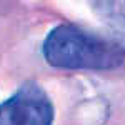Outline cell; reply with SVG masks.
Listing matches in <instances>:
<instances>
[{
    "instance_id": "3957f363",
    "label": "cell",
    "mask_w": 125,
    "mask_h": 125,
    "mask_svg": "<svg viewBox=\"0 0 125 125\" xmlns=\"http://www.w3.org/2000/svg\"><path fill=\"white\" fill-rule=\"evenodd\" d=\"M98 17L112 29L115 37L125 43V2H94Z\"/></svg>"
},
{
    "instance_id": "6da1fadb",
    "label": "cell",
    "mask_w": 125,
    "mask_h": 125,
    "mask_svg": "<svg viewBox=\"0 0 125 125\" xmlns=\"http://www.w3.org/2000/svg\"><path fill=\"white\" fill-rule=\"evenodd\" d=\"M43 57L52 67L68 70H107L125 58L120 43L75 25H57L43 42Z\"/></svg>"
},
{
    "instance_id": "7a4b0ae2",
    "label": "cell",
    "mask_w": 125,
    "mask_h": 125,
    "mask_svg": "<svg viewBox=\"0 0 125 125\" xmlns=\"http://www.w3.org/2000/svg\"><path fill=\"white\" fill-rule=\"evenodd\" d=\"M53 105L45 90L33 82L22 85L0 104V125H52Z\"/></svg>"
}]
</instances>
